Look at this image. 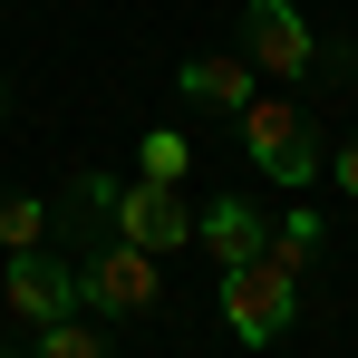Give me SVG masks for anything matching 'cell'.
I'll return each mask as SVG.
<instances>
[{"label":"cell","instance_id":"6da1fadb","mask_svg":"<svg viewBox=\"0 0 358 358\" xmlns=\"http://www.w3.org/2000/svg\"><path fill=\"white\" fill-rule=\"evenodd\" d=\"M242 39H252V68H271V78H291V87L349 78V49H339V39H310V20H300L291 0H252V10H242Z\"/></svg>","mask_w":358,"mask_h":358},{"label":"cell","instance_id":"7a4b0ae2","mask_svg":"<svg viewBox=\"0 0 358 358\" xmlns=\"http://www.w3.org/2000/svg\"><path fill=\"white\" fill-rule=\"evenodd\" d=\"M223 320H233V339L271 349V339L300 320V271H281L271 252H252V262H223Z\"/></svg>","mask_w":358,"mask_h":358},{"label":"cell","instance_id":"3957f363","mask_svg":"<svg viewBox=\"0 0 358 358\" xmlns=\"http://www.w3.org/2000/svg\"><path fill=\"white\" fill-rule=\"evenodd\" d=\"M155 291H165V252H136V242L78 252V310H97V320H145Z\"/></svg>","mask_w":358,"mask_h":358},{"label":"cell","instance_id":"277c9868","mask_svg":"<svg viewBox=\"0 0 358 358\" xmlns=\"http://www.w3.org/2000/svg\"><path fill=\"white\" fill-rule=\"evenodd\" d=\"M233 126H242L252 165L271 184H310L320 175V136H310V117H300L291 97H262V87H252V107H233Z\"/></svg>","mask_w":358,"mask_h":358},{"label":"cell","instance_id":"5b68a950","mask_svg":"<svg viewBox=\"0 0 358 358\" xmlns=\"http://www.w3.org/2000/svg\"><path fill=\"white\" fill-rule=\"evenodd\" d=\"M0 300H10V320H29V329H49L78 310V262L68 252H10V271H0Z\"/></svg>","mask_w":358,"mask_h":358},{"label":"cell","instance_id":"8992f818","mask_svg":"<svg viewBox=\"0 0 358 358\" xmlns=\"http://www.w3.org/2000/svg\"><path fill=\"white\" fill-rule=\"evenodd\" d=\"M117 242H136V252H175V242H194L184 194H175V184H155V175L117 184Z\"/></svg>","mask_w":358,"mask_h":358},{"label":"cell","instance_id":"52a82bcc","mask_svg":"<svg viewBox=\"0 0 358 358\" xmlns=\"http://www.w3.org/2000/svg\"><path fill=\"white\" fill-rule=\"evenodd\" d=\"M107 223H117V175H68V184H59V203H49V233L68 242V262L107 233Z\"/></svg>","mask_w":358,"mask_h":358},{"label":"cell","instance_id":"ba28073f","mask_svg":"<svg viewBox=\"0 0 358 358\" xmlns=\"http://www.w3.org/2000/svg\"><path fill=\"white\" fill-rule=\"evenodd\" d=\"M194 233H203L213 262H252V252L271 242V213H262L252 194H223V203H203V213H194Z\"/></svg>","mask_w":358,"mask_h":358},{"label":"cell","instance_id":"9c48e42d","mask_svg":"<svg viewBox=\"0 0 358 358\" xmlns=\"http://www.w3.org/2000/svg\"><path fill=\"white\" fill-rule=\"evenodd\" d=\"M175 87L194 97V107H252V59H223V49H194V59L175 68Z\"/></svg>","mask_w":358,"mask_h":358},{"label":"cell","instance_id":"30bf717a","mask_svg":"<svg viewBox=\"0 0 358 358\" xmlns=\"http://www.w3.org/2000/svg\"><path fill=\"white\" fill-rule=\"evenodd\" d=\"M29 358H117V349L97 339V320H87V310H68V320L39 329V349H29Z\"/></svg>","mask_w":358,"mask_h":358},{"label":"cell","instance_id":"8fae6325","mask_svg":"<svg viewBox=\"0 0 358 358\" xmlns=\"http://www.w3.org/2000/svg\"><path fill=\"white\" fill-rule=\"evenodd\" d=\"M49 242V203L39 194H0V252H39Z\"/></svg>","mask_w":358,"mask_h":358},{"label":"cell","instance_id":"7c38bea8","mask_svg":"<svg viewBox=\"0 0 358 358\" xmlns=\"http://www.w3.org/2000/svg\"><path fill=\"white\" fill-rule=\"evenodd\" d=\"M262 252H271V262H281V271H310V262H320V213H281V223H271V242H262Z\"/></svg>","mask_w":358,"mask_h":358},{"label":"cell","instance_id":"4fadbf2b","mask_svg":"<svg viewBox=\"0 0 358 358\" xmlns=\"http://www.w3.org/2000/svg\"><path fill=\"white\" fill-rule=\"evenodd\" d=\"M136 175H155V184H184V175H194V145H184L175 126H155V136H145V155H136Z\"/></svg>","mask_w":358,"mask_h":358},{"label":"cell","instance_id":"5bb4252c","mask_svg":"<svg viewBox=\"0 0 358 358\" xmlns=\"http://www.w3.org/2000/svg\"><path fill=\"white\" fill-rule=\"evenodd\" d=\"M329 175L349 184V203H358V136H349V145H339V155H329Z\"/></svg>","mask_w":358,"mask_h":358},{"label":"cell","instance_id":"9a60e30c","mask_svg":"<svg viewBox=\"0 0 358 358\" xmlns=\"http://www.w3.org/2000/svg\"><path fill=\"white\" fill-rule=\"evenodd\" d=\"M0 117H10V68H0Z\"/></svg>","mask_w":358,"mask_h":358}]
</instances>
